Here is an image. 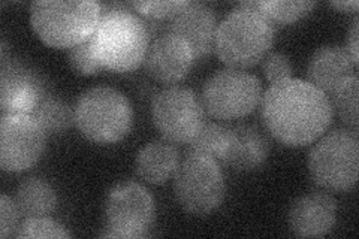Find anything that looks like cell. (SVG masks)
Here are the masks:
<instances>
[{
	"label": "cell",
	"mask_w": 359,
	"mask_h": 239,
	"mask_svg": "<svg viewBox=\"0 0 359 239\" xmlns=\"http://www.w3.org/2000/svg\"><path fill=\"white\" fill-rule=\"evenodd\" d=\"M137 172L150 184H163L175 175L178 151L168 141H153L141 148L137 156Z\"/></svg>",
	"instance_id": "cell-18"
},
{
	"label": "cell",
	"mask_w": 359,
	"mask_h": 239,
	"mask_svg": "<svg viewBox=\"0 0 359 239\" xmlns=\"http://www.w3.org/2000/svg\"><path fill=\"white\" fill-rule=\"evenodd\" d=\"M262 120L280 144L304 146L327 132L332 105L328 96L309 81L289 78L271 84L265 92Z\"/></svg>",
	"instance_id": "cell-1"
},
{
	"label": "cell",
	"mask_w": 359,
	"mask_h": 239,
	"mask_svg": "<svg viewBox=\"0 0 359 239\" xmlns=\"http://www.w3.org/2000/svg\"><path fill=\"white\" fill-rule=\"evenodd\" d=\"M75 124L88 141L114 144L132 129L133 111L128 97L111 87H93L78 99Z\"/></svg>",
	"instance_id": "cell-5"
},
{
	"label": "cell",
	"mask_w": 359,
	"mask_h": 239,
	"mask_svg": "<svg viewBox=\"0 0 359 239\" xmlns=\"http://www.w3.org/2000/svg\"><path fill=\"white\" fill-rule=\"evenodd\" d=\"M100 20V5L93 0L32 2L30 25L38 38L53 48H72L92 38Z\"/></svg>",
	"instance_id": "cell-4"
},
{
	"label": "cell",
	"mask_w": 359,
	"mask_h": 239,
	"mask_svg": "<svg viewBox=\"0 0 359 239\" xmlns=\"http://www.w3.org/2000/svg\"><path fill=\"white\" fill-rule=\"evenodd\" d=\"M15 203L26 219L47 217L55 210L57 198L54 189L41 178L32 177L22 181L17 189Z\"/></svg>",
	"instance_id": "cell-19"
},
{
	"label": "cell",
	"mask_w": 359,
	"mask_h": 239,
	"mask_svg": "<svg viewBox=\"0 0 359 239\" xmlns=\"http://www.w3.org/2000/svg\"><path fill=\"white\" fill-rule=\"evenodd\" d=\"M229 128H224L217 123H204L195 138L190 141L189 153L207 156L215 161H222L224 146L228 141Z\"/></svg>",
	"instance_id": "cell-22"
},
{
	"label": "cell",
	"mask_w": 359,
	"mask_h": 239,
	"mask_svg": "<svg viewBox=\"0 0 359 239\" xmlns=\"http://www.w3.org/2000/svg\"><path fill=\"white\" fill-rule=\"evenodd\" d=\"M316 6V2H307V0H298V2H289V0H261L256 2V8L262 17L271 25L285 26L295 22L310 14Z\"/></svg>",
	"instance_id": "cell-20"
},
{
	"label": "cell",
	"mask_w": 359,
	"mask_h": 239,
	"mask_svg": "<svg viewBox=\"0 0 359 239\" xmlns=\"http://www.w3.org/2000/svg\"><path fill=\"white\" fill-rule=\"evenodd\" d=\"M45 96L41 76L17 60H4L0 72L2 116H33Z\"/></svg>",
	"instance_id": "cell-12"
},
{
	"label": "cell",
	"mask_w": 359,
	"mask_h": 239,
	"mask_svg": "<svg viewBox=\"0 0 359 239\" xmlns=\"http://www.w3.org/2000/svg\"><path fill=\"white\" fill-rule=\"evenodd\" d=\"M274 41V27L257 11L256 2L235 6L217 26L215 50L232 69H245L264 60Z\"/></svg>",
	"instance_id": "cell-3"
},
{
	"label": "cell",
	"mask_w": 359,
	"mask_h": 239,
	"mask_svg": "<svg viewBox=\"0 0 359 239\" xmlns=\"http://www.w3.org/2000/svg\"><path fill=\"white\" fill-rule=\"evenodd\" d=\"M358 93H359V81L356 74L346 78L344 81L335 88L332 93L334 108L340 120L352 128L353 132H358Z\"/></svg>",
	"instance_id": "cell-23"
},
{
	"label": "cell",
	"mask_w": 359,
	"mask_h": 239,
	"mask_svg": "<svg viewBox=\"0 0 359 239\" xmlns=\"http://www.w3.org/2000/svg\"><path fill=\"white\" fill-rule=\"evenodd\" d=\"M45 150V130L33 116H2L0 168L22 172L35 166Z\"/></svg>",
	"instance_id": "cell-11"
},
{
	"label": "cell",
	"mask_w": 359,
	"mask_h": 239,
	"mask_svg": "<svg viewBox=\"0 0 359 239\" xmlns=\"http://www.w3.org/2000/svg\"><path fill=\"white\" fill-rule=\"evenodd\" d=\"M287 220L290 231L297 236H325L335 226L337 203L325 193H310L292 203Z\"/></svg>",
	"instance_id": "cell-15"
},
{
	"label": "cell",
	"mask_w": 359,
	"mask_h": 239,
	"mask_svg": "<svg viewBox=\"0 0 359 239\" xmlns=\"http://www.w3.org/2000/svg\"><path fill=\"white\" fill-rule=\"evenodd\" d=\"M269 154L266 136L255 126L229 128L222 162L235 170H253L264 165Z\"/></svg>",
	"instance_id": "cell-17"
},
{
	"label": "cell",
	"mask_w": 359,
	"mask_h": 239,
	"mask_svg": "<svg viewBox=\"0 0 359 239\" xmlns=\"http://www.w3.org/2000/svg\"><path fill=\"white\" fill-rule=\"evenodd\" d=\"M217 26V17L210 6L199 2H189L171 20L170 33L183 38L192 48L196 59H199L215 50Z\"/></svg>",
	"instance_id": "cell-14"
},
{
	"label": "cell",
	"mask_w": 359,
	"mask_h": 239,
	"mask_svg": "<svg viewBox=\"0 0 359 239\" xmlns=\"http://www.w3.org/2000/svg\"><path fill=\"white\" fill-rule=\"evenodd\" d=\"M154 220V200L150 191L135 181L112 187L104 203V229L100 238L137 239L147 235Z\"/></svg>",
	"instance_id": "cell-8"
},
{
	"label": "cell",
	"mask_w": 359,
	"mask_h": 239,
	"mask_svg": "<svg viewBox=\"0 0 359 239\" xmlns=\"http://www.w3.org/2000/svg\"><path fill=\"white\" fill-rule=\"evenodd\" d=\"M262 99L259 78L241 69H222L212 74L202 90V107L211 117L237 120L252 114Z\"/></svg>",
	"instance_id": "cell-9"
},
{
	"label": "cell",
	"mask_w": 359,
	"mask_h": 239,
	"mask_svg": "<svg viewBox=\"0 0 359 239\" xmlns=\"http://www.w3.org/2000/svg\"><path fill=\"white\" fill-rule=\"evenodd\" d=\"M96 59L105 71L130 72L145 60L150 33L126 5H100V20L90 38Z\"/></svg>",
	"instance_id": "cell-2"
},
{
	"label": "cell",
	"mask_w": 359,
	"mask_h": 239,
	"mask_svg": "<svg viewBox=\"0 0 359 239\" xmlns=\"http://www.w3.org/2000/svg\"><path fill=\"white\" fill-rule=\"evenodd\" d=\"M20 239H29V238H71L69 232L65 227L54 220L47 217H32L26 219L22 224L18 227V232L15 233Z\"/></svg>",
	"instance_id": "cell-25"
},
{
	"label": "cell",
	"mask_w": 359,
	"mask_h": 239,
	"mask_svg": "<svg viewBox=\"0 0 359 239\" xmlns=\"http://www.w3.org/2000/svg\"><path fill=\"white\" fill-rule=\"evenodd\" d=\"M189 2L187 0H170V2H132L142 17L149 20H172Z\"/></svg>",
	"instance_id": "cell-26"
},
{
	"label": "cell",
	"mask_w": 359,
	"mask_h": 239,
	"mask_svg": "<svg viewBox=\"0 0 359 239\" xmlns=\"http://www.w3.org/2000/svg\"><path fill=\"white\" fill-rule=\"evenodd\" d=\"M33 117L45 130V133H62L75 123V111L55 97H45L33 112Z\"/></svg>",
	"instance_id": "cell-21"
},
{
	"label": "cell",
	"mask_w": 359,
	"mask_h": 239,
	"mask_svg": "<svg viewBox=\"0 0 359 239\" xmlns=\"http://www.w3.org/2000/svg\"><path fill=\"white\" fill-rule=\"evenodd\" d=\"M262 71L266 76V79L271 84L285 81L289 79L292 75V63L289 57L282 53H271L264 57Z\"/></svg>",
	"instance_id": "cell-27"
},
{
	"label": "cell",
	"mask_w": 359,
	"mask_h": 239,
	"mask_svg": "<svg viewBox=\"0 0 359 239\" xmlns=\"http://www.w3.org/2000/svg\"><path fill=\"white\" fill-rule=\"evenodd\" d=\"M177 202L186 212L208 215L224 199V178L217 161L201 154H187L174 175Z\"/></svg>",
	"instance_id": "cell-7"
},
{
	"label": "cell",
	"mask_w": 359,
	"mask_h": 239,
	"mask_svg": "<svg viewBox=\"0 0 359 239\" xmlns=\"http://www.w3.org/2000/svg\"><path fill=\"white\" fill-rule=\"evenodd\" d=\"M18 214L17 203L13 199H9L6 195L0 198V236L8 238L18 229Z\"/></svg>",
	"instance_id": "cell-28"
},
{
	"label": "cell",
	"mask_w": 359,
	"mask_h": 239,
	"mask_svg": "<svg viewBox=\"0 0 359 239\" xmlns=\"http://www.w3.org/2000/svg\"><path fill=\"white\" fill-rule=\"evenodd\" d=\"M355 63L340 45H323L314 51L307 67L309 83L325 95H332L346 78L355 75Z\"/></svg>",
	"instance_id": "cell-16"
},
{
	"label": "cell",
	"mask_w": 359,
	"mask_h": 239,
	"mask_svg": "<svg viewBox=\"0 0 359 239\" xmlns=\"http://www.w3.org/2000/svg\"><path fill=\"white\" fill-rule=\"evenodd\" d=\"M358 26H359V18L356 17L353 25H352V29L349 30V35H347V43H346V50H347V53H349L355 66L358 64V59H359V55H358V35H359Z\"/></svg>",
	"instance_id": "cell-29"
},
{
	"label": "cell",
	"mask_w": 359,
	"mask_h": 239,
	"mask_svg": "<svg viewBox=\"0 0 359 239\" xmlns=\"http://www.w3.org/2000/svg\"><path fill=\"white\" fill-rule=\"evenodd\" d=\"M67 62H69L71 69L78 75H96L105 71L102 64L96 59L90 39L69 48V51H67Z\"/></svg>",
	"instance_id": "cell-24"
},
{
	"label": "cell",
	"mask_w": 359,
	"mask_h": 239,
	"mask_svg": "<svg viewBox=\"0 0 359 239\" xmlns=\"http://www.w3.org/2000/svg\"><path fill=\"white\" fill-rule=\"evenodd\" d=\"M195 54L189 43L174 33L157 38L145 55V67L156 81L175 84L190 72L195 62Z\"/></svg>",
	"instance_id": "cell-13"
},
{
	"label": "cell",
	"mask_w": 359,
	"mask_h": 239,
	"mask_svg": "<svg viewBox=\"0 0 359 239\" xmlns=\"http://www.w3.org/2000/svg\"><path fill=\"white\" fill-rule=\"evenodd\" d=\"M151 116L156 129L172 144H189L205 123L204 107L195 92L178 86L154 96Z\"/></svg>",
	"instance_id": "cell-10"
},
{
	"label": "cell",
	"mask_w": 359,
	"mask_h": 239,
	"mask_svg": "<svg viewBox=\"0 0 359 239\" xmlns=\"http://www.w3.org/2000/svg\"><path fill=\"white\" fill-rule=\"evenodd\" d=\"M331 6L337 9H358L359 2H356V0H349V2H331Z\"/></svg>",
	"instance_id": "cell-30"
},
{
	"label": "cell",
	"mask_w": 359,
	"mask_h": 239,
	"mask_svg": "<svg viewBox=\"0 0 359 239\" xmlns=\"http://www.w3.org/2000/svg\"><path fill=\"white\" fill-rule=\"evenodd\" d=\"M309 172L313 183L323 190H352L359 177L358 132L334 130L323 136L309 154Z\"/></svg>",
	"instance_id": "cell-6"
}]
</instances>
